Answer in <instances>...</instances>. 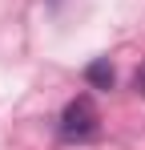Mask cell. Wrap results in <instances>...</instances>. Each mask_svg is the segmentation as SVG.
Listing matches in <instances>:
<instances>
[{
  "instance_id": "6da1fadb",
  "label": "cell",
  "mask_w": 145,
  "mask_h": 150,
  "mask_svg": "<svg viewBox=\"0 0 145 150\" xmlns=\"http://www.w3.org/2000/svg\"><path fill=\"white\" fill-rule=\"evenodd\" d=\"M97 130H101L97 105L89 98H72L61 114V138L65 142H89V138H97Z\"/></svg>"
},
{
  "instance_id": "7a4b0ae2",
  "label": "cell",
  "mask_w": 145,
  "mask_h": 150,
  "mask_svg": "<svg viewBox=\"0 0 145 150\" xmlns=\"http://www.w3.org/2000/svg\"><path fill=\"white\" fill-rule=\"evenodd\" d=\"M85 81H89L93 89H113L117 73H113V65H109V61H89V65H85Z\"/></svg>"
},
{
  "instance_id": "3957f363",
  "label": "cell",
  "mask_w": 145,
  "mask_h": 150,
  "mask_svg": "<svg viewBox=\"0 0 145 150\" xmlns=\"http://www.w3.org/2000/svg\"><path fill=\"white\" fill-rule=\"evenodd\" d=\"M133 89H137V93H141V98H145V65H141V69H137V77H133Z\"/></svg>"
}]
</instances>
